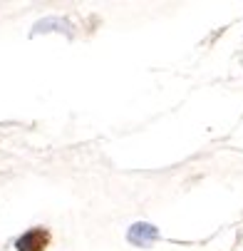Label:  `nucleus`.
<instances>
[{"mask_svg": "<svg viewBox=\"0 0 243 251\" xmlns=\"http://www.w3.org/2000/svg\"><path fill=\"white\" fill-rule=\"evenodd\" d=\"M159 236H161L159 229L154 224H149V222H136L127 231V241L132 246H139V249H149L154 241H159Z\"/></svg>", "mask_w": 243, "mask_h": 251, "instance_id": "2", "label": "nucleus"}, {"mask_svg": "<svg viewBox=\"0 0 243 251\" xmlns=\"http://www.w3.org/2000/svg\"><path fill=\"white\" fill-rule=\"evenodd\" d=\"M50 246V231L43 226H32L15 239L18 251H45Z\"/></svg>", "mask_w": 243, "mask_h": 251, "instance_id": "1", "label": "nucleus"}, {"mask_svg": "<svg viewBox=\"0 0 243 251\" xmlns=\"http://www.w3.org/2000/svg\"><path fill=\"white\" fill-rule=\"evenodd\" d=\"M40 32H65L67 38H72V23L65 20V18H45L40 23H35L32 32L30 35H40Z\"/></svg>", "mask_w": 243, "mask_h": 251, "instance_id": "3", "label": "nucleus"}]
</instances>
